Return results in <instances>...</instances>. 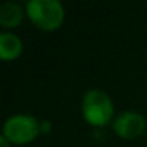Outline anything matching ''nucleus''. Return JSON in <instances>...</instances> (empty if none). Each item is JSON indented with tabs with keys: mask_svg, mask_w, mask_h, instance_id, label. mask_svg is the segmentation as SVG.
Listing matches in <instances>:
<instances>
[{
	"mask_svg": "<svg viewBox=\"0 0 147 147\" xmlns=\"http://www.w3.org/2000/svg\"><path fill=\"white\" fill-rule=\"evenodd\" d=\"M9 140L5 137V136H2V137H0V146H2V147H9Z\"/></svg>",
	"mask_w": 147,
	"mask_h": 147,
	"instance_id": "0eeeda50",
	"label": "nucleus"
},
{
	"mask_svg": "<svg viewBox=\"0 0 147 147\" xmlns=\"http://www.w3.org/2000/svg\"><path fill=\"white\" fill-rule=\"evenodd\" d=\"M23 20V9L13 2H7L0 7V25L6 29L18 28Z\"/></svg>",
	"mask_w": 147,
	"mask_h": 147,
	"instance_id": "423d86ee",
	"label": "nucleus"
},
{
	"mask_svg": "<svg viewBox=\"0 0 147 147\" xmlns=\"http://www.w3.org/2000/svg\"><path fill=\"white\" fill-rule=\"evenodd\" d=\"M26 15L38 29L45 32L59 29L65 18L63 6L58 0H29Z\"/></svg>",
	"mask_w": 147,
	"mask_h": 147,
	"instance_id": "f257e3e1",
	"label": "nucleus"
},
{
	"mask_svg": "<svg viewBox=\"0 0 147 147\" xmlns=\"http://www.w3.org/2000/svg\"><path fill=\"white\" fill-rule=\"evenodd\" d=\"M39 134V123L29 114H16L6 120L3 136L13 144L22 146L33 141Z\"/></svg>",
	"mask_w": 147,
	"mask_h": 147,
	"instance_id": "7ed1b4c3",
	"label": "nucleus"
},
{
	"mask_svg": "<svg viewBox=\"0 0 147 147\" xmlns=\"http://www.w3.org/2000/svg\"><path fill=\"white\" fill-rule=\"evenodd\" d=\"M82 115L94 127L107 125L114 115L111 98L101 90H90L82 98Z\"/></svg>",
	"mask_w": 147,
	"mask_h": 147,
	"instance_id": "f03ea898",
	"label": "nucleus"
},
{
	"mask_svg": "<svg viewBox=\"0 0 147 147\" xmlns=\"http://www.w3.org/2000/svg\"><path fill=\"white\" fill-rule=\"evenodd\" d=\"M23 52L22 40L9 32L0 35V59L2 61H16Z\"/></svg>",
	"mask_w": 147,
	"mask_h": 147,
	"instance_id": "39448f33",
	"label": "nucleus"
},
{
	"mask_svg": "<svg viewBox=\"0 0 147 147\" xmlns=\"http://www.w3.org/2000/svg\"><path fill=\"white\" fill-rule=\"evenodd\" d=\"M146 118L136 111H125L121 113L120 115L115 117L113 123V130L114 133L125 140H131L143 134L146 130Z\"/></svg>",
	"mask_w": 147,
	"mask_h": 147,
	"instance_id": "20e7f679",
	"label": "nucleus"
}]
</instances>
